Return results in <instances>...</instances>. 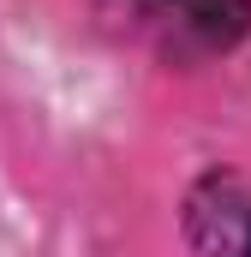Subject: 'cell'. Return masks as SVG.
I'll return each mask as SVG.
<instances>
[{"label": "cell", "mask_w": 251, "mask_h": 257, "mask_svg": "<svg viewBox=\"0 0 251 257\" xmlns=\"http://www.w3.org/2000/svg\"><path fill=\"white\" fill-rule=\"evenodd\" d=\"M186 239L197 257H251V186L233 174H209L186 197Z\"/></svg>", "instance_id": "obj_2"}, {"label": "cell", "mask_w": 251, "mask_h": 257, "mask_svg": "<svg viewBox=\"0 0 251 257\" xmlns=\"http://www.w3.org/2000/svg\"><path fill=\"white\" fill-rule=\"evenodd\" d=\"M102 12L120 18L162 60L227 54L251 30V0H102Z\"/></svg>", "instance_id": "obj_1"}]
</instances>
